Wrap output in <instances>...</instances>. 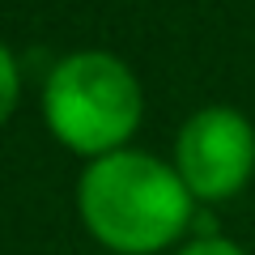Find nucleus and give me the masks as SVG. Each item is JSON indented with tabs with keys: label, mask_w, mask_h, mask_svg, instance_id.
<instances>
[{
	"label": "nucleus",
	"mask_w": 255,
	"mask_h": 255,
	"mask_svg": "<svg viewBox=\"0 0 255 255\" xmlns=\"http://www.w3.org/2000/svg\"><path fill=\"white\" fill-rule=\"evenodd\" d=\"M174 170L204 204L230 200L255 174V128L234 107H204L179 128Z\"/></svg>",
	"instance_id": "3"
},
{
	"label": "nucleus",
	"mask_w": 255,
	"mask_h": 255,
	"mask_svg": "<svg viewBox=\"0 0 255 255\" xmlns=\"http://www.w3.org/2000/svg\"><path fill=\"white\" fill-rule=\"evenodd\" d=\"M174 255H247V251L238 243H230V238H221V234H200L191 243H183Z\"/></svg>",
	"instance_id": "5"
},
{
	"label": "nucleus",
	"mask_w": 255,
	"mask_h": 255,
	"mask_svg": "<svg viewBox=\"0 0 255 255\" xmlns=\"http://www.w3.org/2000/svg\"><path fill=\"white\" fill-rule=\"evenodd\" d=\"M140 85L124 60L77 51L51 68L43 85V119L51 136L81 157H107L128 145L140 124Z\"/></svg>",
	"instance_id": "2"
},
{
	"label": "nucleus",
	"mask_w": 255,
	"mask_h": 255,
	"mask_svg": "<svg viewBox=\"0 0 255 255\" xmlns=\"http://www.w3.org/2000/svg\"><path fill=\"white\" fill-rule=\"evenodd\" d=\"M13 107H17V60L0 43V124L13 115Z\"/></svg>",
	"instance_id": "4"
},
{
	"label": "nucleus",
	"mask_w": 255,
	"mask_h": 255,
	"mask_svg": "<svg viewBox=\"0 0 255 255\" xmlns=\"http://www.w3.org/2000/svg\"><path fill=\"white\" fill-rule=\"evenodd\" d=\"M77 213L94 243L115 255H153L174 247L196 217V196L179 170L136 149L94 157L77 183Z\"/></svg>",
	"instance_id": "1"
}]
</instances>
